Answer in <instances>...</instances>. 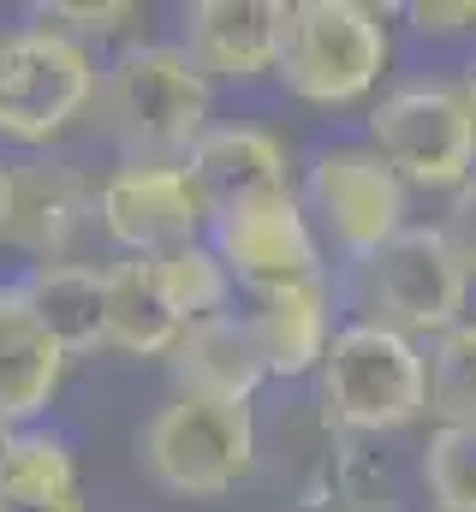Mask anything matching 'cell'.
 Here are the masks:
<instances>
[{
	"mask_svg": "<svg viewBox=\"0 0 476 512\" xmlns=\"http://www.w3.org/2000/svg\"><path fill=\"white\" fill-rule=\"evenodd\" d=\"M215 90L179 42H131L96 72L90 114L125 161H185L209 131Z\"/></svg>",
	"mask_w": 476,
	"mask_h": 512,
	"instance_id": "1",
	"label": "cell"
},
{
	"mask_svg": "<svg viewBox=\"0 0 476 512\" xmlns=\"http://www.w3.org/2000/svg\"><path fill=\"white\" fill-rule=\"evenodd\" d=\"M316 411L340 429V435H393L411 429L417 417H429V393H423V346L375 328V322H346L328 340V358L316 370Z\"/></svg>",
	"mask_w": 476,
	"mask_h": 512,
	"instance_id": "2",
	"label": "cell"
},
{
	"mask_svg": "<svg viewBox=\"0 0 476 512\" xmlns=\"http://www.w3.org/2000/svg\"><path fill=\"white\" fill-rule=\"evenodd\" d=\"M143 477L173 501H221L256 477V411L173 393L137 435Z\"/></svg>",
	"mask_w": 476,
	"mask_h": 512,
	"instance_id": "3",
	"label": "cell"
},
{
	"mask_svg": "<svg viewBox=\"0 0 476 512\" xmlns=\"http://www.w3.org/2000/svg\"><path fill=\"white\" fill-rule=\"evenodd\" d=\"M346 298L357 310L352 322H375V328H393V334L429 346L435 334L465 322L471 280L435 227H405L363 262H346Z\"/></svg>",
	"mask_w": 476,
	"mask_h": 512,
	"instance_id": "4",
	"label": "cell"
},
{
	"mask_svg": "<svg viewBox=\"0 0 476 512\" xmlns=\"http://www.w3.org/2000/svg\"><path fill=\"white\" fill-rule=\"evenodd\" d=\"M387 18L363 0H292L274 78L310 108H352L387 72Z\"/></svg>",
	"mask_w": 476,
	"mask_h": 512,
	"instance_id": "5",
	"label": "cell"
},
{
	"mask_svg": "<svg viewBox=\"0 0 476 512\" xmlns=\"http://www.w3.org/2000/svg\"><path fill=\"white\" fill-rule=\"evenodd\" d=\"M96 54L42 24L0 30V143H54L96 102Z\"/></svg>",
	"mask_w": 476,
	"mask_h": 512,
	"instance_id": "6",
	"label": "cell"
},
{
	"mask_svg": "<svg viewBox=\"0 0 476 512\" xmlns=\"http://www.w3.org/2000/svg\"><path fill=\"white\" fill-rule=\"evenodd\" d=\"M369 149L405 191H459L476 173V126L459 84H399L369 108Z\"/></svg>",
	"mask_w": 476,
	"mask_h": 512,
	"instance_id": "7",
	"label": "cell"
},
{
	"mask_svg": "<svg viewBox=\"0 0 476 512\" xmlns=\"http://www.w3.org/2000/svg\"><path fill=\"white\" fill-rule=\"evenodd\" d=\"M405 185L393 179V167L369 149V143H334L310 161L304 173V215L316 227V239H328L346 262H363L381 251L393 233H405Z\"/></svg>",
	"mask_w": 476,
	"mask_h": 512,
	"instance_id": "8",
	"label": "cell"
},
{
	"mask_svg": "<svg viewBox=\"0 0 476 512\" xmlns=\"http://www.w3.org/2000/svg\"><path fill=\"white\" fill-rule=\"evenodd\" d=\"M96 227L125 256H167L197 245L209 215L185 161H119L96 185Z\"/></svg>",
	"mask_w": 476,
	"mask_h": 512,
	"instance_id": "9",
	"label": "cell"
},
{
	"mask_svg": "<svg viewBox=\"0 0 476 512\" xmlns=\"http://www.w3.org/2000/svg\"><path fill=\"white\" fill-rule=\"evenodd\" d=\"M209 251L221 256L233 286H244L250 298L292 286V280H322V239L298 197H268V203H250L233 215H215Z\"/></svg>",
	"mask_w": 476,
	"mask_h": 512,
	"instance_id": "10",
	"label": "cell"
},
{
	"mask_svg": "<svg viewBox=\"0 0 476 512\" xmlns=\"http://www.w3.org/2000/svg\"><path fill=\"white\" fill-rule=\"evenodd\" d=\"M96 221V191L84 185L78 167L66 161H12V197H6V221H0V245L30 256V268L42 262H72L78 239Z\"/></svg>",
	"mask_w": 476,
	"mask_h": 512,
	"instance_id": "11",
	"label": "cell"
},
{
	"mask_svg": "<svg viewBox=\"0 0 476 512\" xmlns=\"http://www.w3.org/2000/svg\"><path fill=\"white\" fill-rule=\"evenodd\" d=\"M286 12H292V0H197V6H185L179 48L203 78L256 84L280 66Z\"/></svg>",
	"mask_w": 476,
	"mask_h": 512,
	"instance_id": "12",
	"label": "cell"
},
{
	"mask_svg": "<svg viewBox=\"0 0 476 512\" xmlns=\"http://www.w3.org/2000/svg\"><path fill=\"white\" fill-rule=\"evenodd\" d=\"M185 173L203 197V215H233L268 197H292L286 143L262 126H209L203 143L185 155Z\"/></svg>",
	"mask_w": 476,
	"mask_h": 512,
	"instance_id": "13",
	"label": "cell"
},
{
	"mask_svg": "<svg viewBox=\"0 0 476 512\" xmlns=\"http://www.w3.org/2000/svg\"><path fill=\"white\" fill-rule=\"evenodd\" d=\"M167 370H173L179 393L227 399V405H250L256 387L268 382L256 328H250L244 310H215V316L185 322V334H179L173 352H167Z\"/></svg>",
	"mask_w": 476,
	"mask_h": 512,
	"instance_id": "14",
	"label": "cell"
},
{
	"mask_svg": "<svg viewBox=\"0 0 476 512\" xmlns=\"http://www.w3.org/2000/svg\"><path fill=\"white\" fill-rule=\"evenodd\" d=\"M244 316L256 328L268 382H304V376L322 370L328 340H334V286H328V274L322 280H292V286L256 292Z\"/></svg>",
	"mask_w": 476,
	"mask_h": 512,
	"instance_id": "15",
	"label": "cell"
},
{
	"mask_svg": "<svg viewBox=\"0 0 476 512\" xmlns=\"http://www.w3.org/2000/svg\"><path fill=\"white\" fill-rule=\"evenodd\" d=\"M12 292L24 298V310L36 316V328L66 358H90V352L108 346V334H102V322H108V268L78 262V256L72 262H42Z\"/></svg>",
	"mask_w": 476,
	"mask_h": 512,
	"instance_id": "16",
	"label": "cell"
},
{
	"mask_svg": "<svg viewBox=\"0 0 476 512\" xmlns=\"http://www.w3.org/2000/svg\"><path fill=\"white\" fill-rule=\"evenodd\" d=\"M334 459H340V429L316 411V399L286 405L274 423L256 417V471H268L298 501V512H328Z\"/></svg>",
	"mask_w": 476,
	"mask_h": 512,
	"instance_id": "17",
	"label": "cell"
},
{
	"mask_svg": "<svg viewBox=\"0 0 476 512\" xmlns=\"http://www.w3.org/2000/svg\"><path fill=\"white\" fill-rule=\"evenodd\" d=\"M66 364L72 358L36 328L24 298L0 286V429H36V417L60 393Z\"/></svg>",
	"mask_w": 476,
	"mask_h": 512,
	"instance_id": "18",
	"label": "cell"
},
{
	"mask_svg": "<svg viewBox=\"0 0 476 512\" xmlns=\"http://www.w3.org/2000/svg\"><path fill=\"white\" fill-rule=\"evenodd\" d=\"M108 352L125 358H167L173 340L185 334V316L179 304L167 298L161 274H155V256H119L108 262Z\"/></svg>",
	"mask_w": 476,
	"mask_h": 512,
	"instance_id": "19",
	"label": "cell"
},
{
	"mask_svg": "<svg viewBox=\"0 0 476 512\" xmlns=\"http://www.w3.org/2000/svg\"><path fill=\"white\" fill-rule=\"evenodd\" d=\"M0 512H84L78 459L54 429H12L0 453Z\"/></svg>",
	"mask_w": 476,
	"mask_h": 512,
	"instance_id": "20",
	"label": "cell"
},
{
	"mask_svg": "<svg viewBox=\"0 0 476 512\" xmlns=\"http://www.w3.org/2000/svg\"><path fill=\"white\" fill-rule=\"evenodd\" d=\"M328 512H429V501L411 495L399 459H393L381 441H369V435H340Z\"/></svg>",
	"mask_w": 476,
	"mask_h": 512,
	"instance_id": "21",
	"label": "cell"
},
{
	"mask_svg": "<svg viewBox=\"0 0 476 512\" xmlns=\"http://www.w3.org/2000/svg\"><path fill=\"white\" fill-rule=\"evenodd\" d=\"M423 393L435 429L447 423H476V322H453L423 346Z\"/></svg>",
	"mask_w": 476,
	"mask_h": 512,
	"instance_id": "22",
	"label": "cell"
},
{
	"mask_svg": "<svg viewBox=\"0 0 476 512\" xmlns=\"http://www.w3.org/2000/svg\"><path fill=\"white\" fill-rule=\"evenodd\" d=\"M417 483L429 512H476V423L429 429L417 453Z\"/></svg>",
	"mask_w": 476,
	"mask_h": 512,
	"instance_id": "23",
	"label": "cell"
},
{
	"mask_svg": "<svg viewBox=\"0 0 476 512\" xmlns=\"http://www.w3.org/2000/svg\"><path fill=\"white\" fill-rule=\"evenodd\" d=\"M155 274H161V286H167V298L179 304V316H185V322L215 316V310H227V304H233V274L221 268V256L209 251V239L155 256Z\"/></svg>",
	"mask_w": 476,
	"mask_h": 512,
	"instance_id": "24",
	"label": "cell"
},
{
	"mask_svg": "<svg viewBox=\"0 0 476 512\" xmlns=\"http://www.w3.org/2000/svg\"><path fill=\"white\" fill-rule=\"evenodd\" d=\"M137 18H143V6H131V0H102V6H90V0H48V6H30L24 12V24H42L54 36H72L90 54H96V42L125 36Z\"/></svg>",
	"mask_w": 476,
	"mask_h": 512,
	"instance_id": "25",
	"label": "cell"
},
{
	"mask_svg": "<svg viewBox=\"0 0 476 512\" xmlns=\"http://www.w3.org/2000/svg\"><path fill=\"white\" fill-rule=\"evenodd\" d=\"M435 233H441V245L453 251V262L465 268V280H476V173L447 197V215L435 221Z\"/></svg>",
	"mask_w": 476,
	"mask_h": 512,
	"instance_id": "26",
	"label": "cell"
},
{
	"mask_svg": "<svg viewBox=\"0 0 476 512\" xmlns=\"http://www.w3.org/2000/svg\"><path fill=\"white\" fill-rule=\"evenodd\" d=\"M405 18H411L417 36H441V42H447V36H471L476 30V0H453V6H447V0H411Z\"/></svg>",
	"mask_w": 476,
	"mask_h": 512,
	"instance_id": "27",
	"label": "cell"
},
{
	"mask_svg": "<svg viewBox=\"0 0 476 512\" xmlns=\"http://www.w3.org/2000/svg\"><path fill=\"white\" fill-rule=\"evenodd\" d=\"M459 90H465V108H471V126H476V60L465 66V78H459Z\"/></svg>",
	"mask_w": 476,
	"mask_h": 512,
	"instance_id": "28",
	"label": "cell"
},
{
	"mask_svg": "<svg viewBox=\"0 0 476 512\" xmlns=\"http://www.w3.org/2000/svg\"><path fill=\"white\" fill-rule=\"evenodd\" d=\"M6 197H12V161H0V221H6Z\"/></svg>",
	"mask_w": 476,
	"mask_h": 512,
	"instance_id": "29",
	"label": "cell"
},
{
	"mask_svg": "<svg viewBox=\"0 0 476 512\" xmlns=\"http://www.w3.org/2000/svg\"><path fill=\"white\" fill-rule=\"evenodd\" d=\"M6 441H12V429H0V453H6Z\"/></svg>",
	"mask_w": 476,
	"mask_h": 512,
	"instance_id": "30",
	"label": "cell"
}]
</instances>
